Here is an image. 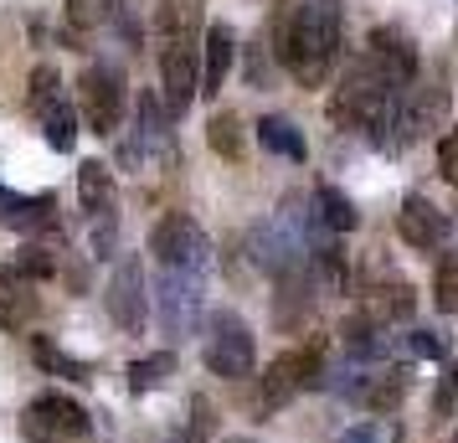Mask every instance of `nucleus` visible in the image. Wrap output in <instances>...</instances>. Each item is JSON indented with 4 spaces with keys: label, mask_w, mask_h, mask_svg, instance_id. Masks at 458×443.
Masks as SVG:
<instances>
[{
    "label": "nucleus",
    "mask_w": 458,
    "mask_h": 443,
    "mask_svg": "<svg viewBox=\"0 0 458 443\" xmlns=\"http://www.w3.org/2000/svg\"><path fill=\"white\" fill-rule=\"evenodd\" d=\"M155 310H160V330H165L170 340H191L196 330H201V274L160 268Z\"/></svg>",
    "instance_id": "obj_9"
},
{
    "label": "nucleus",
    "mask_w": 458,
    "mask_h": 443,
    "mask_svg": "<svg viewBox=\"0 0 458 443\" xmlns=\"http://www.w3.org/2000/svg\"><path fill=\"white\" fill-rule=\"evenodd\" d=\"M345 443H381V433H376V428H351Z\"/></svg>",
    "instance_id": "obj_36"
},
{
    "label": "nucleus",
    "mask_w": 458,
    "mask_h": 443,
    "mask_svg": "<svg viewBox=\"0 0 458 443\" xmlns=\"http://www.w3.org/2000/svg\"><path fill=\"white\" fill-rule=\"evenodd\" d=\"M114 5H119V0H67V37L78 42V31L88 37L93 26H104Z\"/></svg>",
    "instance_id": "obj_28"
},
{
    "label": "nucleus",
    "mask_w": 458,
    "mask_h": 443,
    "mask_svg": "<svg viewBox=\"0 0 458 443\" xmlns=\"http://www.w3.org/2000/svg\"><path fill=\"white\" fill-rule=\"evenodd\" d=\"M360 315L371 319L376 330H386V325H402V319L417 315V294L412 284H381V289H371L366 294V304H360Z\"/></svg>",
    "instance_id": "obj_20"
},
{
    "label": "nucleus",
    "mask_w": 458,
    "mask_h": 443,
    "mask_svg": "<svg viewBox=\"0 0 458 443\" xmlns=\"http://www.w3.org/2000/svg\"><path fill=\"white\" fill-rule=\"evenodd\" d=\"M402 397H407V371H402V366L371 371V377H360V387H355V402H360L366 413H396Z\"/></svg>",
    "instance_id": "obj_21"
},
{
    "label": "nucleus",
    "mask_w": 458,
    "mask_h": 443,
    "mask_svg": "<svg viewBox=\"0 0 458 443\" xmlns=\"http://www.w3.org/2000/svg\"><path fill=\"white\" fill-rule=\"evenodd\" d=\"M42 284H31L21 278L11 263L0 268V325L11 330V336H26L31 325H37V310H42V294H37Z\"/></svg>",
    "instance_id": "obj_16"
},
{
    "label": "nucleus",
    "mask_w": 458,
    "mask_h": 443,
    "mask_svg": "<svg viewBox=\"0 0 458 443\" xmlns=\"http://www.w3.org/2000/svg\"><path fill=\"white\" fill-rule=\"evenodd\" d=\"M433 413L437 418H458V361L437 377V392H433Z\"/></svg>",
    "instance_id": "obj_31"
},
{
    "label": "nucleus",
    "mask_w": 458,
    "mask_h": 443,
    "mask_svg": "<svg viewBox=\"0 0 458 443\" xmlns=\"http://www.w3.org/2000/svg\"><path fill=\"white\" fill-rule=\"evenodd\" d=\"M345 47V0H284L273 11V57L299 88H325Z\"/></svg>",
    "instance_id": "obj_1"
},
{
    "label": "nucleus",
    "mask_w": 458,
    "mask_h": 443,
    "mask_svg": "<svg viewBox=\"0 0 458 443\" xmlns=\"http://www.w3.org/2000/svg\"><path fill=\"white\" fill-rule=\"evenodd\" d=\"M360 57H366L396 93H407V88L422 78V52H417V42L402 26H376L371 37H366V52H360Z\"/></svg>",
    "instance_id": "obj_11"
},
{
    "label": "nucleus",
    "mask_w": 458,
    "mask_h": 443,
    "mask_svg": "<svg viewBox=\"0 0 458 443\" xmlns=\"http://www.w3.org/2000/svg\"><path fill=\"white\" fill-rule=\"evenodd\" d=\"M227 443H252V439H227Z\"/></svg>",
    "instance_id": "obj_38"
},
{
    "label": "nucleus",
    "mask_w": 458,
    "mask_h": 443,
    "mask_svg": "<svg viewBox=\"0 0 458 443\" xmlns=\"http://www.w3.org/2000/svg\"><path fill=\"white\" fill-rule=\"evenodd\" d=\"M232 63H237V31H232L227 21H211L207 31H201V93H207V98L222 93Z\"/></svg>",
    "instance_id": "obj_17"
},
{
    "label": "nucleus",
    "mask_w": 458,
    "mask_h": 443,
    "mask_svg": "<svg viewBox=\"0 0 458 443\" xmlns=\"http://www.w3.org/2000/svg\"><path fill=\"white\" fill-rule=\"evenodd\" d=\"M78 201H83L88 237H93V258H114L119 253V181L104 160L78 166Z\"/></svg>",
    "instance_id": "obj_2"
},
{
    "label": "nucleus",
    "mask_w": 458,
    "mask_h": 443,
    "mask_svg": "<svg viewBox=\"0 0 458 443\" xmlns=\"http://www.w3.org/2000/svg\"><path fill=\"white\" fill-rule=\"evenodd\" d=\"M42 134L57 155H72V145H78V108L67 104V98H57V104L42 114Z\"/></svg>",
    "instance_id": "obj_25"
},
{
    "label": "nucleus",
    "mask_w": 458,
    "mask_h": 443,
    "mask_svg": "<svg viewBox=\"0 0 458 443\" xmlns=\"http://www.w3.org/2000/svg\"><path fill=\"white\" fill-rule=\"evenodd\" d=\"M396 233H402L407 248L433 253V248H448V237H454V217L437 207V201H428L422 191H412V196L402 201V211H396Z\"/></svg>",
    "instance_id": "obj_13"
},
{
    "label": "nucleus",
    "mask_w": 458,
    "mask_h": 443,
    "mask_svg": "<svg viewBox=\"0 0 458 443\" xmlns=\"http://www.w3.org/2000/svg\"><path fill=\"white\" fill-rule=\"evenodd\" d=\"M108 315L124 336H140L149 319V289H145V263L140 253H124L114 258V274H108Z\"/></svg>",
    "instance_id": "obj_10"
},
{
    "label": "nucleus",
    "mask_w": 458,
    "mask_h": 443,
    "mask_svg": "<svg viewBox=\"0 0 458 443\" xmlns=\"http://www.w3.org/2000/svg\"><path fill=\"white\" fill-rule=\"evenodd\" d=\"M443 443H458V428H454V433H448V439H443Z\"/></svg>",
    "instance_id": "obj_37"
},
{
    "label": "nucleus",
    "mask_w": 458,
    "mask_h": 443,
    "mask_svg": "<svg viewBox=\"0 0 458 443\" xmlns=\"http://www.w3.org/2000/svg\"><path fill=\"white\" fill-rule=\"evenodd\" d=\"M207 0H155V37L160 42H201Z\"/></svg>",
    "instance_id": "obj_18"
},
{
    "label": "nucleus",
    "mask_w": 458,
    "mask_h": 443,
    "mask_svg": "<svg viewBox=\"0 0 458 443\" xmlns=\"http://www.w3.org/2000/svg\"><path fill=\"white\" fill-rule=\"evenodd\" d=\"M437 175L448 186H458V124L443 129V140H437Z\"/></svg>",
    "instance_id": "obj_33"
},
{
    "label": "nucleus",
    "mask_w": 458,
    "mask_h": 443,
    "mask_svg": "<svg viewBox=\"0 0 458 443\" xmlns=\"http://www.w3.org/2000/svg\"><path fill=\"white\" fill-rule=\"evenodd\" d=\"M211 433H216V407H211L207 397H191V433H186V443H207Z\"/></svg>",
    "instance_id": "obj_32"
},
{
    "label": "nucleus",
    "mask_w": 458,
    "mask_h": 443,
    "mask_svg": "<svg viewBox=\"0 0 458 443\" xmlns=\"http://www.w3.org/2000/svg\"><path fill=\"white\" fill-rule=\"evenodd\" d=\"M258 366V345H252L248 319L237 310H211L207 315V371L222 381H242Z\"/></svg>",
    "instance_id": "obj_4"
},
{
    "label": "nucleus",
    "mask_w": 458,
    "mask_h": 443,
    "mask_svg": "<svg viewBox=\"0 0 458 443\" xmlns=\"http://www.w3.org/2000/svg\"><path fill=\"white\" fill-rule=\"evenodd\" d=\"M201 93V42H160V108L165 119H186Z\"/></svg>",
    "instance_id": "obj_7"
},
{
    "label": "nucleus",
    "mask_w": 458,
    "mask_h": 443,
    "mask_svg": "<svg viewBox=\"0 0 458 443\" xmlns=\"http://www.w3.org/2000/svg\"><path fill=\"white\" fill-rule=\"evenodd\" d=\"M433 304L443 310V315H458V253H443V258H437Z\"/></svg>",
    "instance_id": "obj_30"
},
{
    "label": "nucleus",
    "mask_w": 458,
    "mask_h": 443,
    "mask_svg": "<svg viewBox=\"0 0 458 443\" xmlns=\"http://www.w3.org/2000/svg\"><path fill=\"white\" fill-rule=\"evenodd\" d=\"M26 88H31V93H26V104H31V114H37V119H42L57 98H63V78H57V67H52V63L31 67V83H26Z\"/></svg>",
    "instance_id": "obj_27"
},
{
    "label": "nucleus",
    "mask_w": 458,
    "mask_h": 443,
    "mask_svg": "<svg viewBox=\"0 0 458 443\" xmlns=\"http://www.w3.org/2000/svg\"><path fill=\"white\" fill-rule=\"evenodd\" d=\"M319 381H325V351L319 345H299V351L273 356L268 371H263V387H258V413L289 407L304 387H319Z\"/></svg>",
    "instance_id": "obj_5"
},
{
    "label": "nucleus",
    "mask_w": 458,
    "mask_h": 443,
    "mask_svg": "<svg viewBox=\"0 0 458 443\" xmlns=\"http://www.w3.org/2000/svg\"><path fill=\"white\" fill-rule=\"evenodd\" d=\"M134 129L124 134V145H119V166L124 170H145L155 155H165L170 134H165V108H160V98L155 93H140L134 98Z\"/></svg>",
    "instance_id": "obj_12"
},
{
    "label": "nucleus",
    "mask_w": 458,
    "mask_h": 443,
    "mask_svg": "<svg viewBox=\"0 0 458 443\" xmlns=\"http://www.w3.org/2000/svg\"><path fill=\"white\" fill-rule=\"evenodd\" d=\"M11 268H16L21 278H31V284H42V278L57 274V253H52V248H42V243H26L21 253L11 258Z\"/></svg>",
    "instance_id": "obj_29"
},
{
    "label": "nucleus",
    "mask_w": 458,
    "mask_h": 443,
    "mask_svg": "<svg viewBox=\"0 0 458 443\" xmlns=\"http://www.w3.org/2000/svg\"><path fill=\"white\" fill-rule=\"evenodd\" d=\"M407 351H412L417 361H443V351H448V345H443V336H437V330H412Z\"/></svg>",
    "instance_id": "obj_34"
},
{
    "label": "nucleus",
    "mask_w": 458,
    "mask_h": 443,
    "mask_svg": "<svg viewBox=\"0 0 458 443\" xmlns=\"http://www.w3.org/2000/svg\"><path fill=\"white\" fill-rule=\"evenodd\" d=\"M252 134H258V145L268 149V155H284V160H293V166H304V160H310L304 129L293 124L289 114H263V119L252 124Z\"/></svg>",
    "instance_id": "obj_19"
},
{
    "label": "nucleus",
    "mask_w": 458,
    "mask_h": 443,
    "mask_svg": "<svg viewBox=\"0 0 458 443\" xmlns=\"http://www.w3.org/2000/svg\"><path fill=\"white\" fill-rule=\"evenodd\" d=\"M207 145L216 149L222 160H232V166L248 155V129H242V119H237L232 108H222V114H211L207 119Z\"/></svg>",
    "instance_id": "obj_24"
},
{
    "label": "nucleus",
    "mask_w": 458,
    "mask_h": 443,
    "mask_svg": "<svg viewBox=\"0 0 458 443\" xmlns=\"http://www.w3.org/2000/svg\"><path fill=\"white\" fill-rule=\"evenodd\" d=\"M31 356H37V366H42L47 377H63V381H88L93 377V366L78 361V356H67L52 336H31Z\"/></svg>",
    "instance_id": "obj_23"
},
{
    "label": "nucleus",
    "mask_w": 458,
    "mask_h": 443,
    "mask_svg": "<svg viewBox=\"0 0 458 443\" xmlns=\"http://www.w3.org/2000/svg\"><path fill=\"white\" fill-rule=\"evenodd\" d=\"M78 104H83V124L98 140H114L124 124V72L114 63H93L78 78Z\"/></svg>",
    "instance_id": "obj_6"
},
{
    "label": "nucleus",
    "mask_w": 458,
    "mask_h": 443,
    "mask_svg": "<svg viewBox=\"0 0 458 443\" xmlns=\"http://www.w3.org/2000/svg\"><path fill=\"white\" fill-rule=\"evenodd\" d=\"M273 284H278V294H273V325L278 330H304L314 315V299H319V284H314L310 263H293V268H284V274H273Z\"/></svg>",
    "instance_id": "obj_14"
},
{
    "label": "nucleus",
    "mask_w": 458,
    "mask_h": 443,
    "mask_svg": "<svg viewBox=\"0 0 458 443\" xmlns=\"http://www.w3.org/2000/svg\"><path fill=\"white\" fill-rule=\"evenodd\" d=\"M314 222H319L325 233H355V227H360V211H355V201L345 191L325 181V186L314 191Z\"/></svg>",
    "instance_id": "obj_22"
},
{
    "label": "nucleus",
    "mask_w": 458,
    "mask_h": 443,
    "mask_svg": "<svg viewBox=\"0 0 458 443\" xmlns=\"http://www.w3.org/2000/svg\"><path fill=\"white\" fill-rule=\"evenodd\" d=\"M21 439L26 443H78L88 439V413L83 402L63 397V392H42L26 402L21 413Z\"/></svg>",
    "instance_id": "obj_8"
},
{
    "label": "nucleus",
    "mask_w": 458,
    "mask_h": 443,
    "mask_svg": "<svg viewBox=\"0 0 458 443\" xmlns=\"http://www.w3.org/2000/svg\"><path fill=\"white\" fill-rule=\"evenodd\" d=\"M149 253L160 268H175V274H207L211 263V243L201 233V222L191 211H165L155 227H149Z\"/></svg>",
    "instance_id": "obj_3"
},
{
    "label": "nucleus",
    "mask_w": 458,
    "mask_h": 443,
    "mask_svg": "<svg viewBox=\"0 0 458 443\" xmlns=\"http://www.w3.org/2000/svg\"><path fill=\"white\" fill-rule=\"evenodd\" d=\"M248 83L252 88H268V52H263V42L248 47Z\"/></svg>",
    "instance_id": "obj_35"
},
{
    "label": "nucleus",
    "mask_w": 458,
    "mask_h": 443,
    "mask_svg": "<svg viewBox=\"0 0 458 443\" xmlns=\"http://www.w3.org/2000/svg\"><path fill=\"white\" fill-rule=\"evenodd\" d=\"M175 377V351H155V356H140L129 366V392H155Z\"/></svg>",
    "instance_id": "obj_26"
},
{
    "label": "nucleus",
    "mask_w": 458,
    "mask_h": 443,
    "mask_svg": "<svg viewBox=\"0 0 458 443\" xmlns=\"http://www.w3.org/2000/svg\"><path fill=\"white\" fill-rule=\"evenodd\" d=\"M0 227L26 233V237L57 227V196H52V191H42V196H21V191H11L5 181H0Z\"/></svg>",
    "instance_id": "obj_15"
}]
</instances>
